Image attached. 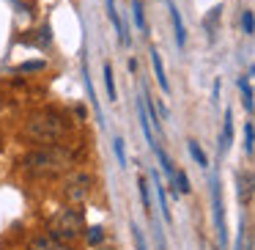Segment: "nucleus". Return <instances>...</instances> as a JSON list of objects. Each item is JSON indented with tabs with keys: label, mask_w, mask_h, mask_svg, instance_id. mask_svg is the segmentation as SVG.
<instances>
[{
	"label": "nucleus",
	"mask_w": 255,
	"mask_h": 250,
	"mask_svg": "<svg viewBox=\"0 0 255 250\" xmlns=\"http://www.w3.org/2000/svg\"><path fill=\"white\" fill-rule=\"evenodd\" d=\"M74 160H77V151H74V149H66V146L50 143V146H41V149L25 154V157H22V168L30 173V176L50 179V176L63 173L66 168H72Z\"/></svg>",
	"instance_id": "1"
},
{
	"label": "nucleus",
	"mask_w": 255,
	"mask_h": 250,
	"mask_svg": "<svg viewBox=\"0 0 255 250\" xmlns=\"http://www.w3.org/2000/svg\"><path fill=\"white\" fill-rule=\"evenodd\" d=\"M66 132H69L66 118L55 110H41L36 116H30L28 124H25V138H30L33 143H58Z\"/></svg>",
	"instance_id": "2"
},
{
	"label": "nucleus",
	"mask_w": 255,
	"mask_h": 250,
	"mask_svg": "<svg viewBox=\"0 0 255 250\" xmlns=\"http://www.w3.org/2000/svg\"><path fill=\"white\" fill-rule=\"evenodd\" d=\"M85 231V217L80 209H61L58 215H52L50 220V237L61 239V242H74L80 234Z\"/></svg>",
	"instance_id": "3"
},
{
	"label": "nucleus",
	"mask_w": 255,
	"mask_h": 250,
	"mask_svg": "<svg viewBox=\"0 0 255 250\" xmlns=\"http://www.w3.org/2000/svg\"><path fill=\"white\" fill-rule=\"evenodd\" d=\"M91 190H94V176L85 173V171H77V173H69L66 176L63 195H66L72 204H83V201L91 195Z\"/></svg>",
	"instance_id": "4"
},
{
	"label": "nucleus",
	"mask_w": 255,
	"mask_h": 250,
	"mask_svg": "<svg viewBox=\"0 0 255 250\" xmlns=\"http://www.w3.org/2000/svg\"><path fill=\"white\" fill-rule=\"evenodd\" d=\"M211 204H214V223H217V234L220 242L228 245V228H225V209H222V193H220V179H211Z\"/></svg>",
	"instance_id": "5"
},
{
	"label": "nucleus",
	"mask_w": 255,
	"mask_h": 250,
	"mask_svg": "<svg viewBox=\"0 0 255 250\" xmlns=\"http://www.w3.org/2000/svg\"><path fill=\"white\" fill-rule=\"evenodd\" d=\"M236 193L242 204H250L253 201V173L250 171H239L236 173Z\"/></svg>",
	"instance_id": "6"
},
{
	"label": "nucleus",
	"mask_w": 255,
	"mask_h": 250,
	"mask_svg": "<svg viewBox=\"0 0 255 250\" xmlns=\"http://www.w3.org/2000/svg\"><path fill=\"white\" fill-rule=\"evenodd\" d=\"M151 179H154V193H156V198H159V212H162V220H165V223H173L170 206H167V193H165V187H162L159 173H156L154 168H151Z\"/></svg>",
	"instance_id": "7"
},
{
	"label": "nucleus",
	"mask_w": 255,
	"mask_h": 250,
	"mask_svg": "<svg viewBox=\"0 0 255 250\" xmlns=\"http://www.w3.org/2000/svg\"><path fill=\"white\" fill-rule=\"evenodd\" d=\"M28 250H72L66 242H61V239L50 237V234H41V237H36L33 242H30Z\"/></svg>",
	"instance_id": "8"
},
{
	"label": "nucleus",
	"mask_w": 255,
	"mask_h": 250,
	"mask_svg": "<svg viewBox=\"0 0 255 250\" xmlns=\"http://www.w3.org/2000/svg\"><path fill=\"white\" fill-rule=\"evenodd\" d=\"M233 143V113L225 110V121H222V135H220V154H225Z\"/></svg>",
	"instance_id": "9"
},
{
	"label": "nucleus",
	"mask_w": 255,
	"mask_h": 250,
	"mask_svg": "<svg viewBox=\"0 0 255 250\" xmlns=\"http://www.w3.org/2000/svg\"><path fill=\"white\" fill-rule=\"evenodd\" d=\"M107 14H110L113 25H116V33H118V41H121V47L129 44V36H127V28H124L121 17H118V8H116V0H107Z\"/></svg>",
	"instance_id": "10"
},
{
	"label": "nucleus",
	"mask_w": 255,
	"mask_h": 250,
	"mask_svg": "<svg viewBox=\"0 0 255 250\" xmlns=\"http://www.w3.org/2000/svg\"><path fill=\"white\" fill-rule=\"evenodd\" d=\"M151 63H154V74H156V83L165 94H170V83H167V74H165V63H162V55L156 50H151Z\"/></svg>",
	"instance_id": "11"
},
{
	"label": "nucleus",
	"mask_w": 255,
	"mask_h": 250,
	"mask_svg": "<svg viewBox=\"0 0 255 250\" xmlns=\"http://www.w3.org/2000/svg\"><path fill=\"white\" fill-rule=\"evenodd\" d=\"M170 19H173V30H176V44L184 47L187 44V30H184V19H181V11L176 8V3H170Z\"/></svg>",
	"instance_id": "12"
},
{
	"label": "nucleus",
	"mask_w": 255,
	"mask_h": 250,
	"mask_svg": "<svg viewBox=\"0 0 255 250\" xmlns=\"http://www.w3.org/2000/svg\"><path fill=\"white\" fill-rule=\"evenodd\" d=\"M83 77H85V91H88V99H91V105H94V110H96V118H99V124L105 127V116H102L99 99H96V94H94V85H91V74H88V66H85V63H83Z\"/></svg>",
	"instance_id": "13"
},
{
	"label": "nucleus",
	"mask_w": 255,
	"mask_h": 250,
	"mask_svg": "<svg viewBox=\"0 0 255 250\" xmlns=\"http://www.w3.org/2000/svg\"><path fill=\"white\" fill-rule=\"evenodd\" d=\"M250 77H253V69L247 72V77H239V91L244 96V107L253 110V85H250Z\"/></svg>",
	"instance_id": "14"
},
{
	"label": "nucleus",
	"mask_w": 255,
	"mask_h": 250,
	"mask_svg": "<svg viewBox=\"0 0 255 250\" xmlns=\"http://www.w3.org/2000/svg\"><path fill=\"white\" fill-rule=\"evenodd\" d=\"M105 85H107V99L116 102L118 94H116V77H113V66H110V63H105Z\"/></svg>",
	"instance_id": "15"
},
{
	"label": "nucleus",
	"mask_w": 255,
	"mask_h": 250,
	"mask_svg": "<svg viewBox=\"0 0 255 250\" xmlns=\"http://www.w3.org/2000/svg\"><path fill=\"white\" fill-rule=\"evenodd\" d=\"M189 154H192V160L195 162H198V165L200 168H209V160H206V154H203V149H200V146L198 143H195V140H189Z\"/></svg>",
	"instance_id": "16"
},
{
	"label": "nucleus",
	"mask_w": 255,
	"mask_h": 250,
	"mask_svg": "<svg viewBox=\"0 0 255 250\" xmlns=\"http://www.w3.org/2000/svg\"><path fill=\"white\" fill-rule=\"evenodd\" d=\"M173 184H178L176 190H178L181 195H187L189 190H192V187H189V176H187L184 171H176V173H173Z\"/></svg>",
	"instance_id": "17"
},
{
	"label": "nucleus",
	"mask_w": 255,
	"mask_h": 250,
	"mask_svg": "<svg viewBox=\"0 0 255 250\" xmlns=\"http://www.w3.org/2000/svg\"><path fill=\"white\" fill-rule=\"evenodd\" d=\"M137 187H140V198H143V209L145 215H151V198H148V182H145L143 176L137 179Z\"/></svg>",
	"instance_id": "18"
},
{
	"label": "nucleus",
	"mask_w": 255,
	"mask_h": 250,
	"mask_svg": "<svg viewBox=\"0 0 255 250\" xmlns=\"http://www.w3.org/2000/svg\"><path fill=\"white\" fill-rule=\"evenodd\" d=\"M242 30H244V36H253L255 33V17H253V11H242Z\"/></svg>",
	"instance_id": "19"
},
{
	"label": "nucleus",
	"mask_w": 255,
	"mask_h": 250,
	"mask_svg": "<svg viewBox=\"0 0 255 250\" xmlns=\"http://www.w3.org/2000/svg\"><path fill=\"white\" fill-rule=\"evenodd\" d=\"M132 14H134V22H137L140 30H145V17H143V3L140 0H132Z\"/></svg>",
	"instance_id": "20"
},
{
	"label": "nucleus",
	"mask_w": 255,
	"mask_h": 250,
	"mask_svg": "<svg viewBox=\"0 0 255 250\" xmlns=\"http://www.w3.org/2000/svg\"><path fill=\"white\" fill-rule=\"evenodd\" d=\"M102 239H105L102 226H91L88 228V245H102Z\"/></svg>",
	"instance_id": "21"
},
{
	"label": "nucleus",
	"mask_w": 255,
	"mask_h": 250,
	"mask_svg": "<svg viewBox=\"0 0 255 250\" xmlns=\"http://www.w3.org/2000/svg\"><path fill=\"white\" fill-rule=\"evenodd\" d=\"M253 140H255L253 124H244V151H247V154H253Z\"/></svg>",
	"instance_id": "22"
},
{
	"label": "nucleus",
	"mask_w": 255,
	"mask_h": 250,
	"mask_svg": "<svg viewBox=\"0 0 255 250\" xmlns=\"http://www.w3.org/2000/svg\"><path fill=\"white\" fill-rule=\"evenodd\" d=\"M132 239H134V248H137V250H148V248H145V239H143V231H140L134 223H132Z\"/></svg>",
	"instance_id": "23"
},
{
	"label": "nucleus",
	"mask_w": 255,
	"mask_h": 250,
	"mask_svg": "<svg viewBox=\"0 0 255 250\" xmlns=\"http://www.w3.org/2000/svg\"><path fill=\"white\" fill-rule=\"evenodd\" d=\"M113 146H116V157H118V162H121V168H127V154H124V140H121V138H116V140H113Z\"/></svg>",
	"instance_id": "24"
},
{
	"label": "nucleus",
	"mask_w": 255,
	"mask_h": 250,
	"mask_svg": "<svg viewBox=\"0 0 255 250\" xmlns=\"http://www.w3.org/2000/svg\"><path fill=\"white\" fill-rule=\"evenodd\" d=\"M39 69H44V61H28L19 66V72H39Z\"/></svg>",
	"instance_id": "25"
}]
</instances>
